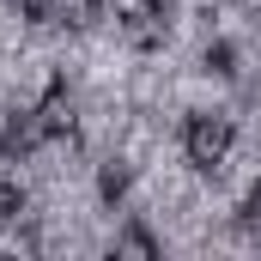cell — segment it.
<instances>
[{"instance_id": "cell-1", "label": "cell", "mask_w": 261, "mask_h": 261, "mask_svg": "<svg viewBox=\"0 0 261 261\" xmlns=\"http://www.w3.org/2000/svg\"><path fill=\"white\" fill-rule=\"evenodd\" d=\"M231 140H237L231 116H195L189 134H182V152H189L195 170H219V164L231 158Z\"/></svg>"}, {"instance_id": "cell-2", "label": "cell", "mask_w": 261, "mask_h": 261, "mask_svg": "<svg viewBox=\"0 0 261 261\" xmlns=\"http://www.w3.org/2000/svg\"><path fill=\"white\" fill-rule=\"evenodd\" d=\"M31 116H37V134H43V140H61V134L73 140V97H67L61 85H49L43 103H37Z\"/></svg>"}, {"instance_id": "cell-3", "label": "cell", "mask_w": 261, "mask_h": 261, "mask_svg": "<svg viewBox=\"0 0 261 261\" xmlns=\"http://www.w3.org/2000/svg\"><path fill=\"white\" fill-rule=\"evenodd\" d=\"M110 6H116V18H122V24H134V31H140V37H146V31H152V18H158V6H164V0H110Z\"/></svg>"}, {"instance_id": "cell-4", "label": "cell", "mask_w": 261, "mask_h": 261, "mask_svg": "<svg viewBox=\"0 0 261 261\" xmlns=\"http://www.w3.org/2000/svg\"><path fill=\"white\" fill-rule=\"evenodd\" d=\"M0 255H37V237L12 219V231H0Z\"/></svg>"}, {"instance_id": "cell-5", "label": "cell", "mask_w": 261, "mask_h": 261, "mask_svg": "<svg viewBox=\"0 0 261 261\" xmlns=\"http://www.w3.org/2000/svg\"><path fill=\"white\" fill-rule=\"evenodd\" d=\"M116 255H134V261H152V255H158V243H152L146 231H128V237L116 243Z\"/></svg>"}, {"instance_id": "cell-6", "label": "cell", "mask_w": 261, "mask_h": 261, "mask_svg": "<svg viewBox=\"0 0 261 261\" xmlns=\"http://www.w3.org/2000/svg\"><path fill=\"white\" fill-rule=\"evenodd\" d=\"M18 213H24V189L18 182H0V225H12Z\"/></svg>"}, {"instance_id": "cell-7", "label": "cell", "mask_w": 261, "mask_h": 261, "mask_svg": "<svg viewBox=\"0 0 261 261\" xmlns=\"http://www.w3.org/2000/svg\"><path fill=\"white\" fill-rule=\"evenodd\" d=\"M122 189H128V170H122V164H110V170H103V195L116 200Z\"/></svg>"}, {"instance_id": "cell-8", "label": "cell", "mask_w": 261, "mask_h": 261, "mask_svg": "<svg viewBox=\"0 0 261 261\" xmlns=\"http://www.w3.org/2000/svg\"><path fill=\"white\" fill-rule=\"evenodd\" d=\"M18 12H24V18H49V12H55V0H18Z\"/></svg>"}, {"instance_id": "cell-9", "label": "cell", "mask_w": 261, "mask_h": 261, "mask_svg": "<svg viewBox=\"0 0 261 261\" xmlns=\"http://www.w3.org/2000/svg\"><path fill=\"white\" fill-rule=\"evenodd\" d=\"M249 213H261V189H255V206H249Z\"/></svg>"}]
</instances>
